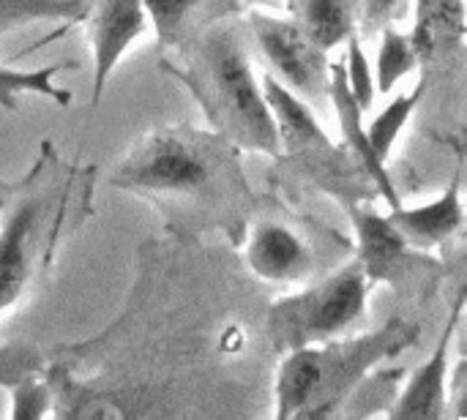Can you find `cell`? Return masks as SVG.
I'll return each instance as SVG.
<instances>
[{
    "label": "cell",
    "mask_w": 467,
    "mask_h": 420,
    "mask_svg": "<svg viewBox=\"0 0 467 420\" xmlns=\"http://www.w3.org/2000/svg\"><path fill=\"white\" fill-rule=\"evenodd\" d=\"M197 90L211 115L244 145L279 153V134L260 82L233 33H213L202 41L197 57Z\"/></svg>",
    "instance_id": "cell-1"
},
{
    "label": "cell",
    "mask_w": 467,
    "mask_h": 420,
    "mask_svg": "<svg viewBox=\"0 0 467 420\" xmlns=\"http://www.w3.org/2000/svg\"><path fill=\"white\" fill-rule=\"evenodd\" d=\"M367 292V273L361 262H353L315 290L279 301L271 312V331L287 350L328 342L364 314Z\"/></svg>",
    "instance_id": "cell-2"
},
{
    "label": "cell",
    "mask_w": 467,
    "mask_h": 420,
    "mask_svg": "<svg viewBox=\"0 0 467 420\" xmlns=\"http://www.w3.org/2000/svg\"><path fill=\"white\" fill-rule=\"evenodd\" d=\"M405 342V328L400 323H389L383 331L337 347L309 344L312 355V396L304 410V418L328 415L334 405L350 391V385L380 358L391 355Z\"/></svg>",
    "instance_id": "cell-3"
},
{
    "label": "cell",
    "mask_w": 467,
    "mask_h": 420,
    "mask_svg": "<svg viewBox=\"0 0 467 420\" xmlns=\"http://www.w3.org/2000/svg\"><path fill=\"white\" fill-rule=\"evenodd\" d=\"M249 19L257 46L274 68L271 74L301 98L320 101L328 90L326 52L298 27V22L276 19L260 11H252Z\"/></svg>",
    "instance_id": "cell-4"
},
{
    "label": "cell",
    "mask_w": 467,
    "mask_h": 420,
    "mask_svg": "<svg viewBox=\"0 0 467 420\" xmlns=\"http://www.w3.org/2000/svg\"><path fill=\"white\" fill-rule=\"evenodd\" d=\"M205 156L181 137L156 134L115 172L118 186L148 191H197L208 183Z\"/></svg>",
    "instance_id": "cell-5"
},
{
    "label": "cell",
    "mask_w": 467,
    "mask_h": 420,
    "mask_svg": "<svg viewBox=\"0 0 467 420\" xmlns=\"http://www.w3.org/2000/svg\"><path fill=\"white\" fill-rule=\"evenodd\" d=\"M148 27V14L142 0H101L93 19V104L109 82L112 68L120 63L126 49Z\"/></svg>",
    "instance_id": "cell-6"
},
{
    "label": "cell",
    "mask_w": 467,
    "mask_h": 420,
    "mask_svg": "<svg viewBox=\"0 0 467 420\" xmlns=\"http://www.w3.org/2000/svg\"><path fill=\"white\" fill-rule=\"evenodd\" d=\"M462 314V298L454 306L446 333L438 342L435 353L430 355L427 364H421L416 369V374L410 377L408 388L402 391V396L397 399V407L391 410V418H427L438 420L446 415V377H449V353H451V336L457 328V320Z\"/></svg>",
    "instance_id": "cell-7"
},
{
    "label": "cell",
    "mask_w": 467,
    "mask_h": 420,
    "mask_svg": "<svg viewBox=\"0 0 467 420\" xmlns=\"http://www.w3.org/2000/svg\"><path fill=\"white\" fill-rule=\"evenodd\" d=\"M246 262L265 282H298L309 273L312 254L293 230L265 221L252 232Z\"/></svg>",
    "instance_id": "cell-8"
},
{
    "label": "cell",
    "mask_w": 467,
    "mask_h": 420,
    "mask_svg": "<svg viewBox=\"0 0 467 420\" xmlns=\"http://www.w3.org/2000/svg\"><path fill=\"white\" fill-rule=\"evenodd\" d=\"M328 90H331V101H334V109H337V118H339V126H342V137L348 139V145L353 148V153L358 156V161L364 164L367 175L378 183L380 189V197L394 208H400V194L386 172V161L375 153V148L369 145V137H367V126L361 120V107L358 101L353 98V93L348 90V82H345V68L342 63H337L328 74Z\"/></svg>",
    "instance_id": "cell-9"
},
{
    "label": "cell",
    "mask_w": 467,
    "mask_h": 420,
    "mask_svg": "<svg viewBox=\"0 0 467 420\" xmlns=\"http://www.w3.org/2000/svg\"><path fill=\"white\" fill-rule=\"evenodd\" d=\"M260 90H263V98H265L268 112L274 118V126H276V134H279V145H285L287 150L315 148V145L317 148H328V137L320 128V123L315 120L306 98H301L285 82H279L271 71L263 74Z\"/></svg>",
    "instance_id": "cell-10"
},
{
    "label": "cell",
    "mask_w": 467,
    "mask_h": 420,
    "mask_svg": "<svg viewBox=\"0 0 467 420\" xmlns=\"http://www.w3.org/2000/svg\"><path fill=\"white\" fill-rule=\"evenodd\" d=\"M389 219L405 235L408 243H416L421 249L443 243L446 238H451L462 227V219H465L462 197H460V172L454 175L446 194H441L435 202L421 205V208H402L400 205L391 210Z\"/></svg>",
    "instance_id": "cell-11"
},
{
    "label": "cell",
    "mask_w": 467,
    "mask_h": 420,
    "mask_svg": "<svg viewBox=\"0 0 467 420\" xmlns=\"http://www.w3.org/2000/svg\"><path fill=\"white\" fill-rule=\"evenodd\" d=\"M38 202L19 205L0 230V312L8 309L27 284Z\"/></svg>",
    "instance_id": "cell-12"
},
{
    "label": "cell",
    "mask_w": 467,
    "mask_h": 420,
    "mask_svg": "<svg viewBox=\"0 0 467 420\" xmlns=\"http://www.w3.org/2000/svg\"><path fill=\"white\" fill-rule=\"evenodd\" d=\"M356 232H358V249H361L358 262L367 276H386L408 246L405 235L394 227L391 219H383L369 210L356 213Z\"/></svg>",
    "instance_id": "cell-13"
},
{
    "label": "cell",
    "mask_w": 467,
    "mask_h": 420,
    "mask_svg": "<svg viewBox=\"0 0 467 420\" xmlns=\"http://www.w3.org/2000/svg\"><path fill=\"white\" fill-rule=\"evenodd\" d=\"M298 27L326 52L353 36L350 0H293Z\"/></svg>",
    "instance_id": "cell-14"
},
{
    "label": "cell",
    "mask_w": 467,
    "mask_h": 420,
    "mask_svg": "<svg viewBox=\"0 0 467 420\" xmlns=\"http://www.w3.org/2000/svg\"><path fill=\"white\" fill-rule=\"evenodd\" d=\"M465 36V8L462 0H421L416 30L410 36L419 57L432 55L443 44L460 41Z\"/></svg>",
    "instance_id": "cell-15"
},
{
    "label": "cell",
    "mask_w": 467,
    "mask_h": 420,
    "mask_svg": "<svg viewBox=\"0 0 467 420\" xmlns=\"http://www.w3.org/2000/svg\"><path fill=\"white\" fill-rule=\"evenodd\" d=\"M416 63H419V52L413 49L410 36H402L397 27L386 25L378 49V63H375V87L380 93H391L394 85L416 68Z\"/></svg>",
    "instance_id": "cell-16"
},
{
    "label": "cell",
    "mask_w": 467,
    "mask_h": 420,
    "mask_svg": "<svg viewBox=\"0 0 467 420\" xmlns=\"http://www.w3.org/2000/svg\"><path fill=\"white\" fill-rule=\"evenodd\" d=\"M424 93H427V79H421L410 93L397 96V98H394V101H391L369 126H367L369 145L375 148V153H378L383 161L389 159V153H391V148H394V142H397L402 126L410 120V115H413V109L419 107V101L424 98Z\"/></svg>",
    "instance_id": "cell-17"
},
{
    "label": "cell",
    "mask_w": 467,
    "mask_h": 420,
    "mask_svg": "<svg viewBox=\"0 0 467 420\" xmlns=\"http://www.w3.org/2000/svg\"><path fill=\"white\" fill-rule=\"evenodd\" d=\"M60 66H47L36 71H14L0 66V104L14 109V98L19 93H38L44 98H52L57 104H68V93L55 85V71Z\"/></svg>",
    "instance_id": "cell-18"
},
{
    "label": "cell",
    "mask_w": 467,
    "mask_h": 420,
    "mask_svg": "<svg viewBox=\"0 0 467 420\" xmlns=\"http://www.w3.org/2000/svg\"><path fill=\"white\" fill-rule=\"evenodd\" d=\"M342 68H345L348 90L353 93V98L358 101L361 109H369V104L375 98V74H372L369 60L364 55V46L358 44L356 36L348 38V57H345Z\"/></svg>",
    "instance_id": "cell-19"
},
{
    "label": "cell",
    "mask_w": 467,
    "mask_h": 420,
    "mask_svg": "<svg viewBox=\"0 0 467 420\" xmlns=\"http://www.w3.org/2000/svg\"><path fill=\"white\" fill-rule=\"evenodd\" d=\"M194 3L197 0H142L148 22L156 27V33L164 44L178 38V33H181Z\"/></svg>",
    "instance_id": "cell-20"
},
{
    "label": "cell",
    "mask_w": 467,
    "mask_h": 420,
    "mask_svg": "<svg viewBox=\"0 0 467 420\" xmlns=\"http://www.w3.org/2000/svg\"><path fill=\"white\" fill-rule=\"evenodd\" d=\"M47 413V391L27 377L14 383V418H41Z\"/></svg>",
    "instance_id": "cell-21"
},
{
    "label": "cell",
    "mask_w": 467,
    "mask_h": 420,
    "mask_svg": "<svg viewBox=\"0 0 467 420\" xmlns=\"http://www.w3.org/2000/svg\"><path fill=\"white\" fill-rule=\"evenodd\" d=\"M405 11V0H364L361 22L367 30H378L391 25Z\"/></svg>",
    "instance_id": "cell-22"
},
{
    "label": "cell",
    "mask_w": 467,
    "mask_h": 420,
    "mask_svg": "<svg viewBox=\"0 0 467 420\" xmlns=\"http://www.w3.org/2000/svg\"><path fill=\"white\" fill-rule=\"evenodd\" d=\"M33 353L25 350H0V383L14 385L27 377V366L33 364Z\"/></svg>",
    "instance_id": "cell-23"
},
{
    "label": "cell",
    "mask_w": 467,
    "mask_h": 420,
    "mask_svg": "<svg viewBox=\"0 0 467 420\" xmlns=\"http://www.w3.org/2000/svg\"><path fill=\"white\" fill-rule=\"evenodd\" d=\"M246 3H252V5H257V3H276V0H246Z\"/></svg>",
    "instance_id": "cell-24"
}]
</instances>
